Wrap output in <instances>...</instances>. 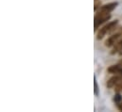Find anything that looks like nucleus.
Wrapping results in <instances>:
<instances>
[{
    "label": "nucleus",
    "instance_id": "f257e3e1",
    "mask_svg": "<svg viewBox=\"0 0 122 112\" xmlns=\"http://www.w3.org/2000/svg\"><path fill=\"white\" fill-rule=\"evenodd\" d=\"M109 19H110V15L108 13H106V12H102L101 11V13H99L98 15H97L95 17V28L97 29L100 24H102L103 22H105V21H107Z\"/></svg>",
    "mask_w": 122,
    "mask_h": 112
},
{
    "label": "nucleus",
    "instance_id": "f03ea898",
    "mask_svg": "<svg viewBox=\"0 0 122 112\" xmlns=\"http://www.w3.org/2000/svg\"><path fill=\"white\" fill-rule=\"evenodd\" d=\"M117 24V21H114V22L109 23L107 26H105L103 28H101V29L99 30L98 34H97V39H101V38H103V36H104L108 31H110L112 28H114V27H116Z\"/></svg>",
    "mask_w": 122,
    "mask_h": 112
},
{
    "label": "nucleus",
    "instance_id": "7ed1b4c3",
    "mask_svg": "<svg viewBox=\"0 0 122 112\" xmlns=\"http://www.w3.org/2000/svg\"><path fill=\"white\" fill-rule=\"evenodd\" d=\"M121 35H122V31L120 33H117V34L112 36L111 38H109V39L106 41V45H107V46H112L114 43H116V41H117Z\"/></svg>",
    "mask_w": 122,
    "mask_h": 112
},
{
    "label": "nucleus",
    "instance_id": "20e7f679",
    "mask_svg": "<svg viewBox=\"0 0 122 112\" xmlns=\"http://www.w3.org/2000/svg\"><path fill=\"white\" fill-rule=\"evenodd\" d=\"M117 3H111V4H108V5H105V6H103L102 8H101V11L102 12H106V13H108V12H110L111 10H113L116 7H117Z\"/></svg>",
    "mask_w": 122,
    "mask_h": 112
},
{
    "label": "nucleus",
    "instance_id": "39448f33",
    "mask_svg": "<svg viewBox=\"0 0 122 112\" xmlns=\"http://www.w3.org/2000/svg\"><path fill=\"white\" fill-rule=\"evenodd\" d=\"M119 79H120V78H119V77H117V76L112 77V78H111V79H110V80L108 81V83H107V86H108L109 88L113 87V86H114V85L116 84V83H117V81H118Z\"/></svg>",
    "mask_w": 122,
    "mask_h": 112
},
{
    "label": "nucleus",
    "instance_id": "423d86ee",
    "mask_svg": "<svg viewBox=\"0 0 122 112\" xmlns=\"http://www.w3.org/2000/svg\"><path fill=\"white\" fill-rule=\"evenodd\" d=\"M119 69H120V64L110 67V68L108 69V72H110V73H112V74H116V73H118Z\"/></svg>",
    "mask_w": 122,
    "mask_h": 112
},
{
    "label": "nucleus",
    "instance_id": "0eeeda50",
    "mask_svg": "<svg viewBox=\"0 0 122 112\" xmlns=\"http://www.w3.org/2000/svg\"><path fill=\"white\" fill-rule=\"evenodd\" d=\"M118 50H122V41H120L119 42H117V43L116 44V47H115V50H114V52H113V53L117 52Z\"/></svg>",
    "mask_w": 122,
    "mask_h": 112
},
{
    "label": "nucleus",
    "instance_id": "6e6552de",
    "mask_svg": "<svg viewBox=\"0 0 122 112\" xmlns=\"http://www.w3.org/2000/svg\"><path fill=\"white\" fill-rule=\"evenodd\" d=\"M94 85H95V93L97 95V94H98V88H97V84L96 78H95V80H94Z\"/></svg>",
    "mask_w": 122,
    "mask_h": 112
},
{
    "label": "nucleus",
    "instance_id": "1a4fd4ad",
    "mask_svg": "<svg viewBox=\"0 0 122 112\" xmlns=\"http://www.w3.org/2000/svg\"><path fill=\"white\" fill-rule=\"evenodd\" d=\"M121 96L120 95H116V97H115V101L117 102V103H119L120 101H121Z\"/></svg>",
    "mask_w": 122,
    "mask_h": 112
},
{
    "label": "nucleus",
    "instance_id": "9d476101",
    "mask_svg": "<svg viewBox=\"0 0 122 112\" xmlns=\"http://www.w3.org/2000/svg\"><path fill=\"white\" fill-rule=\"evenodd\" d=\"M119 109H120V110H122V105H121V106H119Z\"/></svg>",
    "mask_w": 122,
    "mask_h": 112
},
{
    "label": "nucleus",
    "instance_id": "9b49d317",
    "mask_svg": "<svg viewBox=\"0 0 122 112\" xmlns=\"http://www.w3.org/2000/svg\"><path fill=\"white\" fill-rule=\"evenodd\" d=\"M119 64H121V65H122V60L120 61V62H119Z\"/></svg>",
    "mask_w": 122,
    "mask_h": 112
}]
</instances>
